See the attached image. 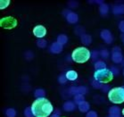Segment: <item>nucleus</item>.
<instances>
[{"instance_id":"7c9ffc66","label":"nucleus","mask_w":124,"mask_h":117,"mask_svg":"<svg viewBox=\"0 0 124 117\" xmlns=\"http://www.w3.org/2000/svg\"><path fill=\"white\" fill-rule=\"evenodd\" d=\"M86 117H97V114L95 111H89L87 114Z\"/></svg>"},{"instance_id":"6ab92c4d","label":"nucleus","mask_w":124,"mask_h":117,"mask_svg":"<svg viewBox=\"0 0 124 117\" xmlns=\"http://www.w3.org/2000/svg\"><path fill=\"white\" fill-rule=\"evenodd\" d=\"M68 41V38L66 35L64 34H61L59 35L58 37H57V42L59 43V44H61L62 46H63L64 44H66Z\"/></svg>"},{"instance_id":"7ed1b4c3","label":"nucleus","mask_w":124,"mask_h":117,"mask_svg":"<svg viewBox=\"0 0 124 117\" xmlns=\"http://www.w3.org/2000/svg\"><path fill=\"white\" fill-rule=\"evenodd\" d=\"M108 98L113 104H122L124 102V88L118 87L110 89L108 92Z\"/></svg>"},{"instance_id":"c9c22d12","label":"nucleus","mask_w":124,"mask_h":117,"mask_svg":"<svg viewBox=\"0 0 124 117\" xmlns=\"http://www.w3.org/2000/svg\"><path fill=\"white\" fill-rule=\"evenodd\" d=\"M109 85H107V84H105V85H103L102 86V88H101V89L103 90L104 92H105V91H107L108 89H109Z\"/></svg>"},{"instance_id":"1a4fd4ad","label":"nucleus","mask_w":124,"mask_h":117,"mask_svg":"<svg viewBox=\"0 0 124 117\" xmlns=\"http://www.w3.org/2000/svg\"><path fill=\"white\" fill-rule=\"evenodd\" d=\"M100 36H101L102 39L104 40L105 43L107 44H110L113 41V36L111 34V32L108 31V30H104L102 31L101 33H100Z\"/></svg>"},{"instance_id":"dca6fc26","label":"nucleus","mask_w":124,"mask_h":117,"mask_svg":"<svg viewBox=\"0 0 124 117\" xmlns=\"http://www.w3.org/2000/svg\"><path fill=\"white\" fill-rule=\"evenodd\" d=\"M78 107H79V110L80 112L86 113V112H87L89 110V104L87 103V102H86V101H84V102H82V103L79 104Z\"/></svg>"},{"instance_id":"a878e982","label":"nucleus","mask_w":124,"mask_h":117,"mask_svg":"<svg viewBox=\"0 0 124 117\" xmlns=\"http://www.w3.org/2000/svg\"><path fill=\"white\" fill-rule=\"evenodd\" d=\"M37 45L40 48H44V47H46V41L45 39H39V40H38Z\"/></svg>"},{"instance_id":"79ce46f5","label":"nucleus","mask_w":124,"mask_h":117,"mask_svg":"<svg viewBox=\"0 0 124 117\" xmlns=\"http://www.w3.org/2000/svg\"><path fill=\"white\" fill-rule=\"evenodd\" d=\"M123 74H124V71H123Z\"/></svg>"},{"instance_id":"0eeeda50","label":"nucleus","mask_w":124,"mask_h":117,"mask_svg":"<svg viewBox=\"0 0 124 117\" xmlns=\"http://www.w3.org/2000/svg\"><path fill=\"white\" fill-rule=\"evenodd\" d=\"M33 34L37 38H39L41 39L46 34V30L43 25H37L35 26L33 29Z\"/></svg>"},{"instance_id":"5701e85b","label":"nucleus","mask_w":124,"mask_h":117,"mask_svg":"<svg viewBox=\"0 0 124 117\" xmlns=\"http://www.w3.org/2000/svg\"><path fill=\"white\" fill-rule=\"evenodd\" d=\"M6 114L7 117H15V115H16V112H15L14 109L9 108L6 111Z\"/></svg>"},{"instance_id":"cd10ccee","label":"nucleus","mask_w":124,"mask_h":117,"mask_svg":"<svg viewBox=\"0 0 124 117\" xmlns=\"http://www.w3.org/2000/svg\"><path fill=\"white\" fill-rule=\"evenodd\" d=\"M92 86H93L95 89H101L103 84H101V83L98 82V81H96V80H94L93 82H92Z\"/></svg>"},{"instance_id":"9d476101","label":"nucleus","mask_w":124,"mask_h":117,"mask_svg":"<svg viewBox=\"0 0 124 117\" xmlns=\"http://www.w3.org/2000/svg\"><path fill=\"white\" fill-rule=\"evenodd\" d=\"M62 46L58 42L53 43L50 47V51L53 54H59V53L62 52Z\"/></svg>"},{"instance_id":"ddd939ff","label":"nucleus","mask_w":124,"mask_h":117,"mask_svg":"<svg viewBox=\"0 0 124 117\" xmlns=\"http://www.w3.org/2000/svg\"><path fill=\"white\" fill-rule=\"evenodd\" d=\"M65 76H66V78H67V80H77V78H78V73H77L75 71L70 70V71H68L67 72H66Z\"/></svg>"},{"instance_id":"aec40b11","label":"nucleus","mask_w":124,"mask_h":117,"mask_svg":"<svg viewBox=\"0 0 124 117\" xmlns=\"http://www.w3.org/2000/svg\"><path fill=\"white\" fill-rule=\"evenodd\" d=\"M99 11H100V14L102 15H105V14H107L108 11H109V7L105 4H101L100 7H99Z\"/></svg>"},{"instance_id":"c756f323","label":"nucleus","mask_w":124,"mask_h":117,"mask_svg":"<svg viewBox=\"0 0 124 117\" xmlns=\"http://www.w3.org/2000/svg\"><path fill=\"white\" fill-rule=\"evenodd\" d=\"M75 31H76V34H81V35L85 34L84 29L81 28V27H77L76 30H75ZM81 35H80V36H81Z\"/></svg>"},{"instance_id":"4c0bfd02","label":"nucleus","mask_w":124,"mask_h":117,"mask_svg":"<svg viewBox=\"0 0 124 117\" xmlns=\"http://www.w3.org/2000/svg\"><path fill=\"white\" fill-rule=\"evenodd\" d=\"M60 114H61V113H60L59 111H56V113H54V114H53V115H52L51 117H59Z\"/></svg>"},{"instance_id":"6e6552de","label":"nucleus","mask_w":124,"mask_h":117,"mask_svg":"<svg viewBox=\"0 0 124 117\" xmlns=\"http://www.w3.org/2000/svg\"><path fill=\"white\" fill-rule=\"evenodd\" d=\"M87 92V89L84 86H79V87H71L69 89V93L70 95H77V94H82L84 95Z\"/></svg>"},{"instance_id":"a211bd4d","label":"nucleus","mask_w":124,"mask_h":117,"mask_svg":"<svg viewBox=\"0 0 124 117\" xmlns=\"http://www.w3.org/2000/svg\"><path fill=\"white\" fill-rule=\"evenodd\" d=\"M95 69L96 71L104 70V69H106V64L103 61H96V63H95Z\"/></svg>"},{"instance_id":"58836bf2","label":"nucleus","mask_w":124,"mask_h":117,"mask_svg":"<svg viewBox=\"0 0 124 117\" xmlns=\"http://www.w3.org/2000/svg\"><path fill=\"white\" fill-rule=\"evenodd\" d=\"M121 113H122V114H123V115H124V108L122 109V111H121Z\"/></svg>"},{"instance_id":"2f4dec72","label":"nucleus","mask_w":124,"mask_h":117,"mask_svg":"<svg viewBox=\"0 0 124 117\" xmlns=\"http://www.w3.org/2000/svg\"><path fill=\"white\" fill-rule=\"evenodd\" d=\"M99 55H100V53H98V51H93L91 53V57H92V59L96 60V58L98 57Z\"/></svg>"},{"instance_id":"f8f14e48","label":"nucleus","mask_w":124,"mask_h":117,"mask_svg":"<svg viewBox=\"0 0 124 117\" xmlns=\"http://www.w3.org/2000/svg\"><path fill=\"white\" fill-rule=\"evenodd\" d=\"M75 108H76V105L72 101H67L63 105V109H64L65 111H68V112L73 111Z\"/></svg>"},{"instance_id":"c85d7f7f","label":"nucleus","mask_w":124,"mask_h":117,"mask_svg":"<svg viewBox=\"0 0 124 117\" xmlns=\"http://www.w3.org/2000/svg\"><path fill=\"white\" fill-rule=\"evenodd\" d=\"M100 55H101L102 57H104V58H108V56H109V53H108L107 50L103 49V50L100 51Z\"/></svg>"},{"instance_id":"72a5a7b5","label":"nucleus","mask_w":124,"mask_h":117,"mask_svg":"<svg viewBox=\"0 0 124 117\" xmlns=\"http://www.w3.org/2000/svg\"><path fill=\"white\" fill-rule=\"evenodd\" d=\"M112 70H111V71H112V72H113V75L114 74H119V72H120V71H119V69L117 68V67H112Z\"/></svg>"},{"instance_id":"f257e3e1","label":"nucleus","mask_w":124,"mask_h":117,"mask_svg":"<svg viewBox=\"0 0 124 117\" xmlns=\"http://www.w3.org/2000/svg\"><path fill=\"white\" fill-rule=\"evenodd\" d=\"M31 110L34 116L36 117H48L53 111L54 107L46 97L37 98L31 105Z\"/></svg>"},{"instance_id":"393cba45","label":"nucleus","mask_w":124,"mask_h":117,"mask_svg":"<svg viewBox=\"0 0 124 117\" xmlns=\"http://www.w3.org/2000/svg\"><path fill=\"white\" fill-rule=\"evenodd\" d=\"M0 4H1V6H0V9H5L6 7H7V6H9V4H10V1L9 0H1V2H0Z\"/></svg>"},{"instance_id":"f3484780","label":"nucleus","mask_w":124,"mask_h":117,"mask_svg":"<svg viewBox=\"0 0 124 117\" xmlns=\"http://www.w3.org/2000/svg\"><path fill=\"white\" fill-rule=\"evenodd\" d=\"M80 39H81V42L84 44V45H89L91 42H92V39L89 35L87 34H83L80 36Z\"/></svg>"},{"instance_id":"2eb2a0df","label":"nucleus","mask_w":124,"mask_h":117,"mask_svg":"<svg viewBox=\"0 0 124 117\" xmlns=\"http://www.w3.org/2000/svg\"><path fill=\"white\" fill-rule=\"evenodd\" d=\"M113 13L114 14H124V5H117L113 6Z\"/></svg>"},{"instance_id":"e433bc0d","label":"nucleus","mask_w":124,"mask_h":117,"mask_svg":"<svg viewBox=\"0 0 124 117\" xmlns=\"http://www.w3.org/2000/svg\"><path fill=\"white\" fill-rule=\"evenodd\" d=\"M69 6H70V7H76V6H78V3H76V2H70V3H69Z\"/></svg>"},{"instance_id":"39448f33","label":"nucleus","mask_w":124,"mask_h":117,"mask_svg":"<svg viewBox=\"0 0 124 117\" xmlns=\"http://www.w3.org/2000/svg\"><path fill=\"white\" fill-rule=\"evenodd\" d=\"M17 20L15 18L8 16V17H4L0 20V26L2 28L7 29V30H12L17 26Z\"/></svg>"},{"instance_id":"473e14b6","label":"nucleus","mask_w":124,"mask_h":117,"mask_svg":"<svg viewBox=\"0 0 124 117\" xmlns=\"http://www.w3.org/2000/svg\"><path fill=\"white\" fill-rule=\"evenodd\" d=\"M25 57L28 59V60H30V59H31V58L33 57V54H32L31 51H27L25 53Z\"/></svg>"},{"instance_id":"b1692460","label":"nucleus","mask_w":124,"mask_h":117,"mask_svg":"<svg viewBox=\"0 0 124 117\" xmlns=\"http://www.w3.org/2000/svg\"><path fill=\"white\" fill-rule=\"evenodd\" d=\"M24 115L26 117H33L34 114L32 113V110H31V107H27V108L24 110Z\"/></svg>"},{"instance_id":"20e7f679","label":"nucleus","mask_w":124,"mask_h":117,"mask_svg":"<svg viewBox=\"0 0 124 117\" xmlns=\"http://www.w3.org/2000/svg\"><path fill=\"white\" fill-rule=\"evenodd\" d=\"M94 78L96 81L100 82L103 85H105L112 81L113 79V73L111 71V70L104 69L101 71H96L94 73Z\"/></svg>"},{"instance_id":"f03ea898","label":"nucleus","mask_w":124,"mask_h":117,"mask_svg":"<svg viewBox=\"0 0 124 117\" xmlns=\"http://www.w3.org/2000/svg\"><path fill=\"white\" fill-rule=\"evenodd\" d=\"M91 56L90 51L84 47H79L76 49H74L72 54H71V58L74 62L78 63H86Z\"/></svg>"},{"instance_id":"f704fd0d","label":"nucleus","mask_w":124,"mask_h":117,"mask_svg":"<svg viewBox=\"0 0 124 117\" xmlns=\"http://www.w3.org/2000/svg\"><path fill=\"white\" fill-rule=\"evenodd\" d=\"M119 28H120V30L124 33V21H122V22L120 23V24H119Z\"/></svg>"},{"instance_id":"9b49d317","label":"nucleus","mask_w":124,"mask_h":117,"mask_svg":"<svg viewBox=\"0 0 124 117\" xmlns=\"http://www.w3.org/2000/svg\"><path fill=\"white\" fill-rule=\"evenodd\" d=\"M66 19H67V22L70 23H76L79 20V17L75 13H72V12H70L69 14L66 15Z\"/></svg>"},{"instance_id":"412c9836","label":"nucleus","mask_w":124,"mask_h":117,"mask_svg":"<svg viewBox=\"0 0 124 117\" xmlns=\"http://www.w3.org/2000/svg\"><path fill=\"white\" fill-rule=\"evenodd\" d=\"M74 101H75V103H77L78 105H79V104L82 103V102H84L85 101L84 95H82V94L75 95V96H74Z\"/></svg>"},{"instance_id":"bb28decb","label":"nucleus","mask_w":124,"mask_h":117,"mask_svg":"<svg viewBox=\"0 0 124 117\" xmlns=\"http://www.w3.org/2000/svg\"><path fill=\"white\" fill-rule=\"evenodd\" d=\"M67 80H67V78H66V76L63 74L60 75L59 77H58V82H59L60 84H65Z\"/></svg>"},{"instance_id":"4468645a","label":"nucleus","mask_w":124,"mask_h":117,"mask_svg":"<svg viewBox=\"0 0 124 117\" xmlns=\"http://www.w3.org/2000/svg\"><path fill=\"white\" fill-rule=\"evenodd\" d=\"M109 114H110V116H115L118 117L120 116V114H121V110L118 106H112L110 109H109Z\"/></svg>"},{"instance_id":"a19ab883","label":"nucleus","mask_w":124,"mask_h":117,"mask_svg":"<svg viewBox=\"0 0 124 117\" xmlns=\"http://www.w3.org/2000/svg\"><path fill=\"white\" fill-rule=\"evenodd\" d=\"M123 43H124V37H123Z\"/></svg>"},{"instance_id":"423d86ee","label":"nucleus","mask_w":124,"mask_h":117,"mask_svg":"<svg viewBox=\"0 0 124 117\" xmlns=\"http://www.w3.org/2000/svg\"><path fill=\"white\" fill-rule=\"evenodd\" d=\"M122 55H121V50L120 47H115L113 49V55H112V60L116 63H120L122 62Z\"/></svg>"},{"instance_id":"4be33fe9","label":"nucleus","mask_w":124,"mask_h":117,"mask_svg":"<svg viewBox=\"0 0 124 117\" xmlns=\"http://www.w3.org/2000/svg\"><path fill=\"white\" fill-rule=\"evenodd\" d=\"M34 95H35V97H38V98H41V97H44L46 96V92L44 89H37L36 91H35V93H34Z\"/></svg>"},{"instance_id":"ea45409f","label":"nucleus","mask_w":124,"mask_h":117,"mask_svg":"<svg viewBox=\"0 0 124 117\" xmlns=\"http://www.w3.org/2000/svg\"><path fill=\"white\" fill-rule=\"evenodd\" d=\"M109 117H115V116H109ZM118 117H121V116H118Z\"/></svg>"}]
</instances>
